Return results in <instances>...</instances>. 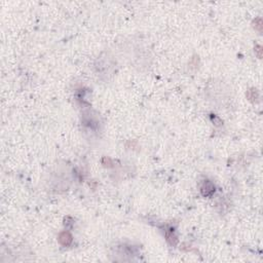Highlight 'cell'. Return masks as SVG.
I'll use <instances>...</instances> for the list:
<instances>
[{
  "mask_svg": "<svg viewBox=\"0 0 263 263\" xmlns=\"http://www.w3.org/2000/svg\"><path fill=\"white\" fill-rule=\"evenodd\" d=\"M60 243L62 244V245H64V246H68L70 243H71V236H70L69 233L67 232H64V233H62V234L60 235Z\"/></svg>",
  "mask_w": 263,
  "mask_h": 263,
  "instance_id": "1",
  "label": "cell"
}]
</instances>
